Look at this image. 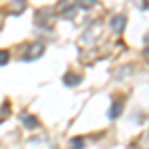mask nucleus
Instances as JSON below:
<instances>
[{
	"label": "nucleus",
	"instance_id": "8",
	"mask_svg": "<svg viewBox=\"0 0 149 149\" xmlns=\"http://www.w3.org/2000/svg\"><path fill=\"white\" fill-rule=\"evenodd\" d=\"M24 8H26V2H22V0H14V2L8 4L10 14H20V12H24Z\"/></svg>",
	"mask_w": 149,
	"mask_h": 149
},
{
	"label": "nucleus",
	"instance_id": "13",
	"mask_svg": "<svg viewBox=\"0 0 149 149\" xmlns=\"http://www.w3.org/2000/svg\"><path fill=\"white\" fill-rule=\"evenodd\" d=\"M76 4H78V8H92V6H95V0H81Z\"/></svg>",
	"mask_w": 149,
	"mask_h": 149
},
{
	"label": "nucleus",
	"instance_id": "4",
	"mask_svg": "<svg viewBox=\"0 0 149 149\" xmlns=\"http://www.w3.org/2000/svg\"><path fill=\"white\" fill-rule=\"evenodd\" d=\"M36 24H38V26H44V28L52 26V24H54V12L48 10V8L38 10L36 12Z\"/></svg>",
	"mask_w": 149,
	"mask_h": 149
},
{
	"label": "nucleus",
	"instance_id": "14",
	"mask_svg": "<svg viewBox=\"0 0 149 149\" xmlns=\"http://www.w3.org/2000/svg\"><path fill=\"white\" fill-rule=\"evenodd\" d=\"M125 74H131V68H129V66L123 68L121 72H115V78H121V76H125Z\"/></svg>",
	"mask_w": 149,
	"mask_h": 149
},
{
	"label": "nucleus",
	"instance_id": "12",
	"mask_svg": "<svg viewBox=\"0 0 149 149\" xmlns=\"http://www.w3.org/2000/svg\"><path fill=\"white\" fill-rule=\"evenodd\" d=\"M8 60H10V54H8L6 50H0V66H6Z\"/></svg>",
	"mask_w": 149,
	"mask_h": 149
},
{
	"label": "nucleus",
	"instance_id": "10",
	"mask_svg": "<svg viewBox=\"0 0 149 149\" xmlns=\"http://www.w3.org/2000/svg\"><path fill=\"white\" fill-rule=\"evenodd\" d=\"M68 145V149H84V137H72Z\"/></svg>",
	"mask_w": 149,
	"mask_h": 149
},
{
	"label": "nucleus",
	"instance_id": "3",
	"mask_svg": "<svg viewBox=\"0 0 149 149\" xmlns=\"http://www.w3.org/2000/svg\"><path fill=\"white\" fill-rule=\"evenodd\" d=\"M56 10L60 12V16H64V18H72L76 10H78V4L76 2H72V0H62V2H58Z\"/></svg>",
	"mask_w": 149,
	"mask_h": 149
},
{
	"label": "nucleus",
	"instance_id": "6",
	"mask_svg": "<svg viewBox=\"0 0 149 149\" xmlns=\"http://www.w3.org/2000/svg\"><path fill=\"white\" fill-rule=\"evenodd\" d=\"M121 111H123V102H121V100H115V102L109 105V113H107V117H109V119H117V117L121 115Z\"/></svg>",
	"mask_w": 149,
	"mask_h": 149
},
{
	"label": "nucleus",
	"instance_id": "9",
	"mask_svg": "<svg viewBox=\"0 0 149 149\" xmlns=\"http://www.w3.org/2000/svg\"><path fill=\"white\" fill-rule=\"evenodd\" d=\"M80 81H81V78L76 76V74H72V72H68V74L64 76V84H66V86H78Z\"/></svg>",
	"mask_w": 149,
	"mask_h": 149
},
{
	"label": "nucleus",
	"instance_id": "11",
	"mask_svg": "<svg viewBox=\"0 0 149 149\" xmlns=\"http://www.w3.org/2000/svg\"><path fill=\"white\" fill-rule=\"evenodd\" d=\"M22 121H24V125L30 127V129L38 125V119H36V117H32V115H26V113H22Z\"/></svg>",
	"mask_w": 149,
	"mask_h": 149
},
{
	"label": "nucleus",
	"instance_id": "5",
	"mask_svg": "<svg viewBox=\"0 0 149 149\" xmlns=\"http://www.w3.org/2000/svg\"><path fill=\"white\" fill-rule=\"evenodd\" d=\"M125 24H127V18H125V16H121V14H117V16H113V18L109 20V28L113 30L115 34H121L123 28H125Z\"/></svg>",
	"mask_w": 149,
	"mask_h": 149
},
{
	"label": "nucleus",
	"instance_id": "2",
	"mask_svg": "<svg viewBox=\"0 0 149 149\" xmlns=\"http://www.w3.org/2000/svg\"><path fill=\"white\" fill-rule=\"evenodd\" d=\"M100 32H102V22H95L92 24L86 32H84V36L80 38V46H92V44H95V40H97V36H100Z\"/></svg>",
	"mask_w": 149,
	"mask_h": 149
},
{
	"label": "nucleus",
	"instance_id": "1",
	"mask_svg": "<svg viewBox=\"0 0 149 149\" xmlns=\"http://www.w3.org/2000/svg\"><path fill=\"white\" fill-rule=\"evenodd\" d=\"M44 50H46V46H44L42 42L28 44L26 50H24V54H22V60H24V62H34V60H38V58L44 56Z\"/></svg>",
	"mask_w": 149,
	"mask_h": 149
},
{
	"label": "nucleus",
	"instance_id": "7",
	"mask_svg": "<svg viewBox=\"0 0 149 149\" xmlns=\"http://www.w3.org/2000/svg\"><path fill=\"white\" fill-rule=\"evenodd\" d=\"M131 149H149V131H145V133H141L139 135V139L131 145Z\"/></svg>",
	"mask_w": 149,
	"mask_h": 149
}]
</instances>
